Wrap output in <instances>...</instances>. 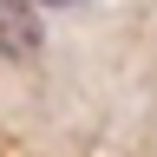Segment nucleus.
Wrapping results in <instances>:
<instances>
[{
    "label": "nucleus",
    "instance_id": "nucleus-2",
    "mask_svg": "<svg viewBox=\"0 0 157 157\" xmlns=\"http://www.w3.org/2000/svg\"><path fill=\"white\" fill-rule=\"evenodd\" d=\"M26 7H78V0H26Z\"/></svg>",
    "mask_w": 157,
    "mask_h": 157
},
{
    "label": "nucleus",
    "instance_id": "nucleus-1",
    "mask_svg": "<svg viewBox=\"0 0 157 157\" xmlns=\"http://www.w3.org/2000/svg\"><path fill=\"white\" fill-rule=\"evenodd\" d=\"M39 46H46L39 7H26V0H0V59H33Z\"/></svg>",
    "mask_w": 157,
    "mask_h": 157
}]
</instances>
